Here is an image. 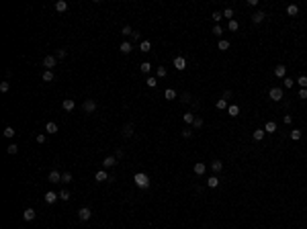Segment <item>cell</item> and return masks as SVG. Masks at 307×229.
<instances>
[{
  "instance_id": "cell-23",
  "label": "cell",
  "mask_w": 307,
  "mask_h": 229,
  "mask_svg": "<svg viewBox=\"0 0 307 229\" xmlns=\"http://www.w3.org/2000/svg\"><path fill=\"white\" fill-rule=\"evenodd\" d=\"M264 131H266V133H274V131H276V123H274V121H266Z\"/></svg>"
},
{
  "instance_id": "cell-8",
  "label": "cell",
  "mask_w": 307,
  "mask_h": 229,
  "mask_svg": "<svg viewBox=\"0 0 307 229\" xmlns=\"http://www.w3.org/2000/svg\"><path fill=\"white\" fill-rule=\"evenodd\" d=\"M47 180L51 182V184H57V182H61V174L57 172V170H51L49 176H47Z\"/></svg>"
},
{
  "instance_id": "cell-53",
  "label": "cell",
  "mask_w": 307,
  "mask_h": 229,
  "mask_svg": "<svg viewBox=\"0 0 307 229\" xmlns=\"http://www.w3.org/2000/svg\"><path fill=\"white\" fill-rule=\"evenodd\" d=\"M283 121H285L287 125H291V123H293V117H291V114H285V119H283Z\"/></svg>"
},
{
  "instance_id": "cell-19",
  "label": "cell",
  "mask_w": 307,
  "mask_h": 229,
  "mask_svg": "<svg viewBox=\"0 0 307 229\" xmlns=\"http://www.w3.org/2000/svg\"><path fill=\"white\" fill-rule=\"evenodd\" d=\"M23 219H25V221H33L35 219V211L33 209H25L23 211Z\"/></svg>"
},
{
  "instance_id": "cell-18",
  "label": "cell",
  "mask_w": 307,
  "mask_h": 229,
  "mask_svg": "<svg viewBox=\"0 0 307 229\" xmlns=\"http://www.w3.org/2000/svg\"><path fill=\"white\" fill-rule=\"evenodd\" d=\"M287 14H289V16H297V14H299V6H297V4H289V6H287Z\"/></svg>"
},
{
  "instance_id": "cell-42",
  "label": "cell",
  "mask_w": 307,
  "mask_h": 229,
  "mask_svg": "<svg viewBox=\"0 0 307 229\" xmlns=\"http://www.w3.org/2000/svg\"><path fill=\"white\" fill-rule=\"evenodd\" d=\"M223 16L232 20V19H233V8H225V10H223Z\"/></svg>"
},
{
  "instance_id": "cell-10",
  "label": "cell",
  "mask_w": 307,
  "mask_h": 229,
  "mask_svg": "<svg viewBox=\"0 0 307 229\" xmlns=\"http://www.w3.org/2000/svg\"><path fill=\"white\" fill-rule=\"evenodd\" d=\"M109 178H111V176L107 174L104 170H98V172H96V174H94V180H96V182H107V180H109Z\"/></svg>"
},
{
  "instance_id": "cell-12",
  "label": "cell",
  "mask_w": 307,
  "mask_h": 229,
  "mask_svg": "<svg viewBox=\"0 0 307 229\" xmlns=\"http://www.w3.org/2000/svg\"><path fill=\"white\" fill-rule=\"evenodd\" d=\"M61 107H64V111H68V113H70V111H74V107H76V102L72 100V98H66V100L61 102Z\"/></svg>"
},
{
  "instance_id": "cell-35",
  "label": "cell",
  "mask_w": 307,
  "mask_h": 229,
  "mask_svg": "<svg viewBox=\"0 0 307 229\" xmlns=\"http://www.w3.org/2000/svg\"><path fill=\"white\" fill-rule=\"evenodd\" d=\"M283 86H285V88H293L295 86V80H293V78H283Z\"/></svg>"
},
{
  "instance_id": "cell-50",
  "label": "cell",
  "mask_w": 307,
  "mask_h": 229,
  "mask_svg": "<svg viewBox=\"0 0 307 229\" xmlns=\"http://www.w3.org/2000/svg\"><path fill=\"white\" fill-rule=\"evenodd\" d=\"M182 137L191 139V137H192V129H182Z\"/></svg>"
},
{
  "instance_id": "cell-43",
  "label": "cell",
  "mask_w": 307,
  "mask_h": 229,
  "mask_svg": "<svg viewBox=\"0 0 307 229\" xmlns=\"http://www.w3.org/2000/svg\"><path fill=\"white\" fill-rule=\"evenodd\" d=\"M213 35H217V37H221V35H223V29H221V25H215V27H213Z\"/></svg>"
},
{
  "instance_id": "cell-44",
  "label": "cell",
  "mask_w": 307,
  "mask_h": 229,
  "mask_svg": "<svg viewBox=\"0 0 307 229\" xmlns=\"http://www.w3.org/2000/svg\"><path fill=\"white\" fill-rule=\"evenodd\" d=\"M121 33H123V35H125V37H127V35H133V29H131V27H129V25H125V27H123V29H121Z\"/></svg>"
},
{
  "instance_id": "cell-41",
  "label": "cell",
  "mask_w": 307,
  "mask_h": 229,
  "mask_svg": "<svg viewBox=\"0 0 307 229\" xmlns=\"http://www.w3.org/2000/svg\"><path fill=\"white\" fill-rule=\"evenodd\" d=\"M61 182H64V184L72 182V174H70V172H64V174H61Z\"/></svg>"
},
{
  "instance_id": "cell-27",
  "label": "cell",
  "mask_w": 307,
  "mask_h": 229,
  "mask_svg": "<svg viewBox=\"0 0 307 229\" xmlns=\"http://www.w3.org/2000/svg\"><path fill=\"white\" fill-rule=\"evenodd\" d=\"M227 113H229V117H238V114H239V107H238V104H232V107H227Z\"/></svg>"
},
{
  "instance_id": "cell-3",
  "label": "cell",
  "mask_w": 307,
  "mask_h": 229,
  "mask_svg": "<svg viewBox=\"0 0 307 229\" xmlns=\"http://www.w3.org/2000/svg\"><path fill=\"white\" fill-rule=\"evenodd\" d=\"M82 108H84V113H94V111H96V100L86 98V100H84V104H82Z\"/></svg>"
},
{
  "instance_id": "cell-6",
  "label": "cell",
  "mask_w": 307,
  "mask_h": 229,
  "mask_svg": "<svg viewBox=\"0 0 307 229\" xmlns=\"http://www.w3.org/2000/svg\"><path fill=\"white\" fill-rule=\"evenodd\" d=\"M174 67H176L178 72L186 70V60H184L182 55H176V57H174Z\"/></svg>"
},
{
  "instance_id": "cell-32",
  "label": "cell",
  "mask_w": 307,
  "mask_h": 229,
  "mask_svg": "<svg viewBox=\"0 0 307 229\" xmlns=\"http://www.w3.org/2000/svg\"><path fill=\"white\" fill-rule=\"evenodd\" d=\"M215 107H217L219 111H225V108H227V100H225V98H219V100L215 102Z\"/></svg>"
},
{
  "instance_id": "cell-9",
  "label": "cell",
  "mask_w": 307,
  "mask_h": 229,
  "mask_svg": "<svg viewBox=\"0 0 307 229\" xmlns=\"http://www.w3.org/2000/svg\"><path fill=\"white\" fill-rule=\"evenodd\" d=\"M102 166H104V168H113V166H117V158H115V155H107V158L102 160Z\"/></svg>"
},
{
  "instance_id": "cell-5",
  "label": "cell",
  "mask_w": 307,
  "mask_h": 229,
  "mask_svg": "<svg viewBox=\"0 0 307 229\" xmlns=\"http://www.w3.org/2000/svg\"><path fill=\"white\" fill-rule=\"evenodd\" d=\"M55 64H57V57H55V55H45V60H43V66H45V70H51V67H55Z\"/></svg>"
},
{
  "instance_id": "cell-4",
  "label": "cell",
  "mask_w": 307,
  "mask_h": 229,
  "mask_svg": "<svg viewBox=\"0 0 307 229\" xmlns=\"http://www.w3.org/2000/svg\"><path fill=\"white\" fill-rule=\"evenodd\" d=\"M90 217H92V211H90L88 207H82V209L78 211V219H80V221H88Z\"/></svg>"
},
{
  "instance_id": "cell-51",
  "label": "cell",
  "mask_w": 307,
  "mask_h": 229,
  "mask_svg": "<svg viewBox=\"0 0 307 229\" xmlns=\"http://www.w3.org/2000/svg\"><path fill=\"white\" fill-rule=\"evenodd\" d=\"M115 158H117V160H123V158H125V151H123V149H117V151H115Z\"/></svg>"
},
{
  "instance_id": "cell-28",
  "label": "cell",
  "mask_w": 307,
  "mask_h": 229,
  "mask_svg": "<svg viewBox=\"0 0 307 229\" xmlns=\"http://www.w3.org/2000/svg\"><path fill=\"white\" fill-rule=\"evenodd\" d=\"M53 78L55 76H53L51 70H45V72H43V82H53Z\"/></svg>"
},
{
  "instance_id": "cell-45",
  "label": "cell",
  "mask_w": 307,
  "mask_h": 229,
  "mask_svg": "<svg viewBox=\"0 0 307 229\" xmlns=\"http://www.w3.org/2000/svg\"><path fill=\"white\" fill-rule=\"evenodd\" d=\"M14 133H16V131H14L13 127H6V129H4V137H14Z\"/></svg>"
},
{
  "instance_id": "cell-36",
  "label": "cell",
  "mask_w": 307,
  "mask_h": 229,
  "mask_svg": "<svg viewBox=\"0 0 307 229\" xmlns=\"http://www.w3.org/2000/svg\"><path fill=\"white\" fill-rule=\"evenodd\" d=\"M16 151H19V145H14V143H10V145L6 147V154H8V155H14Z\"/></svg>"
},
{
  "instance_id": "cell-25",
  "label": "cell",
  "mask_w": 307,
  "mask_h": 229,
  "mask_svg": "<svg viewBox=\"0 0 307 229\" xmlns=\"http://www.w3.org/2000/svg\"><path fill=\"white\" fill-rule=\"evenodd\" d=\"M207 186H209V188H217L219 186V178L217 176H211V178L207 180Z\"/></svg>"
},
{
  "instance_id": "cell-48",
  "label": "cell",
  "mask_w": 307,
  "mask_h": 229,
  "mask_svg": "<svg viewBox=\"0 0 307 229\" xmlns=\"http://www.w3.org/2000/svg\"><path fill=\"white\" fill-rule=\"evenodd\" d=\"M211 19L215 20V23H219V20L223 19V13H213V14H211Z\"/></svg>"
},
{
  "instance_id": "cell-34",
  "label": "cell",
  "mask_w": 307,
  "mask_h": 229,
  "mask_svg": "<svg viewBox=\"0 0 307 229\" xmlns=\"http://www.w3.org/2000/svg\"><path fill=\"white\" fill-rule=\"evenodd\" d=\"M145 84H148L150 88H156V84H158V78H156V76H150V78L145 80Z\"/></svg>"
},
{
  "instance_id": "cell-37",
  "label": "cell",
  "mask_w": 307,
  "mask_h": 229,
  "mask_svg": "<svg viewBox=\"0 0 307 229\" xmlns=\"http://www.w3.org/2000/svg\"><path fill=\"white\" fill-rule=\"evenodd\" d=\"M295 82H297L301 88H307V76H299V78H297Z\"/></svg>"
},
{
  "instance_id": "cell-15",
  "label": "cell",
  "mask_w": 307,
  "mask_h": 229,
  "mask_svg": "<svg viewBox=\"0 0 307 229\" xmlns=\"http://www.w3.org/2000/svg\"><path fill=\"white\" fill-rule=\"evenodd\" d=\"M264 16H266V14L262 13V10H258V13L252 14V23H254V25H258V23H262V20H264Z\"/></svg>"
},
{
  "instance_id": "cell-21",
  "label": "cell",
  "mask_w": 307,
  "mask_h": 229,
  "mask_svg": "<svg viewBox=\"0 0 307 229\" xmlns=\"http://www.w3.org/2000/svg\"><path fill=\"white\" fill-rule=\"evenodd\" d=\"M264 135H266V131H264V129H256V131L252 133V137L256 139V141H262V139H264Z\"/></svg>"
},
{
  "instance_id": "cell-55",
  "label": "cell",
  "mask_w": 307,
  "mask_h": 229,
  "mask_svg": "<svg viewBox=\"0 0 307 229\" xmlns=\"http://www.w3.org/2000/svg\"><path fill=\"white\" fill-rule=\"evenodd\" d=\"M223 98H225V100H227V98H232V90H225V92H223Z\"/></svg>"
},
{
  "instance_id": "cell-1",
  "label": "cell",
  "mask_w": 307,
  "mask_h": 229,
  "mask_svg": "<svg viewBox=\"0 0 307 229\" xmlns=\"http://www.w3.org/2000/svg\"><path fill=\"white\" fill-rule=\"evenodd\" d=\"M133 182H135L137 188H148V186H150V176L143 174V172H137V174L133 176Z\"/></svg>"
},
{
  "instance_id": "cell-17",
  "label": "cell",
  "mask_w": 307,
  "mask_h": 229,
  "mask_svg": "<svg viewBox=\"0 0 307 229\" xmlns=\"http://www.w3.org/2000/svg\"><path fill=\"white\" fill-rule=\"evenodd\" d=\"M139 49H141L143 53H148V51H152V43L148 39H143V41H139Z\"/></svg>"
},
{
  "instance_id": "cell-40",
  "label": "cell",
  "mask_w": 307,
  "mask_h": 229,
  "mask_svg": "<svg viewBox=\"0 0 307 229\" xmlns=\"http://www.w3.org/2000/svg\"><path fill=\"white\" fill-rule=\"evenodd\" d=\"M219 49H221V51L229 49V41H227V39H221V41H219Z\"/></svg>"
},
{
  "instance_id": "cell-26",
  "label": "cell",
  "mask_w": 307,
  "mask_h": 229,
  "mask_svg": "<svg viewBox=\"0 0 307 229\" xmlns=\"http://www.w3.org/2000/svg\"><path fill=\"white\" fill-rule=\"evenodd\" d=\"M123 135H125V137H131V135H133V123H127V125L123 127Z\"/></svg>"
},
{
  "instance_id": "cell-7",
  "label": "cell",
  "mask_w": 307,
  "mask_h": 229,
  "mask_svg": "<svg viewBox=\"0 0 307 229\" xmlns=\"http://www.w3.org/2000/svg\"><path fill=\"white\" fill-rule=\"evenodd\" d=\"M57 198H60V194L53 192V190H47V192H45V202H47V205H53Z\"/></svg>"
},
{
  "instance_id": "cell-14",
  "label": "cell",
  "mask_w": 307,
  "mask_h": 229,
  "mask_svg": "<svg viewBox=\"0 0 307 229\" xmlns=\"http://www.w3.org/2000/svg\"><path fill=\"white\" fill-rule=\"evenodd\" d=\"M274 76H276V78H287V67L285 66H276L274 67Z\"/></svg>"
},
{
  "instance_id": "cell-20",
  "label": "cell",
  "mask_w": 307,
  "mask_h": 229,
  "mask_svg": "<svg viewBox=\"0 0 307 229\" xmlns=\"http://www.w3.org/2000/svg\"><path fill=\"white\" fill-rule=\"evenodd\" d=\"M211 170H213V172H221V170H223V162H221V160H213V162H211Z\"/></svg>"
},
{
  "instance_id": "cell-39",
  "label": "cell",
  "mask_w": 307,
  "mask_h": 229,
  "mask_svg": "<svg viewBox=\"0 0 307 229\" xmlns=\"http://www.w3.org/2000/svg\"><path fill=\"white\" fill-rule=\"evenodd\" d=\"M227 29H229V31H238V29H239L238 20H236V19H232V20H229V25H227Z\"/></svg>"
},
{
  "instance_id": "cell-49",
  "label": "cell",
  "mask_w": 307,
  "mask_h": 229,
  "mask_svg": "<svg viewBox=\"0 0 307 229\" xmlns=\"http://www.w3.org/2000/svg\"><path fill=\"white\" fill-rule=\"evenodd\" d=\"M55 57H57V60H64V57H66V49H57V51H55Z\"/></svg>"
},
{
  "instance_id": "cell-31",
  "label": "cell",
  "mask_w": 307,
  "mask_h": 229,
  "mask_svg": "<svg viewBox=\"0 0 307 229\" xmlns=\"http://www.w3.org/2000/svg\"><path fill=\"white\" fill-rule=\"evenodd\" d=\"M164 96H166V100H174V98H176V92H174L172 88H168V90L164 92Z\"/></svg>"
},
{
  "instance_id": "cell-52",
  "label": "cell",
  "mask_w": 307,
  "mask_h": 229,
  "mask_svg": "<svg viewBox=\"0 0 307 229\" xmlns=\"http://www.w3.org/2000/svg\"><path fill=\"white\" fill-rule=\"evenodd\" d=\"M299 98H307V88H301L299 90Z\"/></svg>"
},
{
  "instance_id": "cell-11",
  "label": "cell",
  "mask_w": 307,
  "mask_h": 229,
  "mask_svg": "<svg viewBox=\"0 0 307 229\" xmlns=\"http://www.w3.org/2000/svg\"><path fill=\"white\" fill-rule=\"evenodd\" d=\"M192 170H195V174H197V176H203L205 172H207V166H205L203 162H199V164H195V166H192Z\"/></svg>"
},
{
  "instance_id": "cell-22",
  "label": "cell",
  "mask_w": 307,
  "mask_h": 229,
  "mask_svg": "<svg viewBox=\"0 0 307 229\" xmlns=\"http://www.w3.org/2000/svg\"><path fill=\"white\" fill-rule=\"evenodd\" d=\"M166 76H168V70H166L164 66H158V70H156V78L160 80V78H166Z\"/></svg>"
},
{
  "instance_id": "cell-13",
  "label": "cell",
  "mask_w": 307,
  "mask_h": 229,
  "mask_svg": "<svg viewBox=\"0 0 307 229\" xmlns=\"http://www.w3.org/2000/svg\"><path fill=\"white\" fill-rule=\"evenodd\" d=\"M55 10H57V13H66V10H68V2H66V0H57V2H55Z\"/></svg>"
},
{
  "instance_id": "cell-16",
  "label": "cell",
  "mask_w": 307,
  "mask_h": 229,
  "mask_svg": "<svg viewBox=\"0 0 307 229\" xmlns=\"http://www.w3.org/2000/svg\"><path fill=\"white\" fill-rule=\"evenodd\" d=\"M45 133H49V135H55V133H57V125H55L53 121H49L47 125H45Z\"/></svg>"
},
{
  "instance_id": "cell-54",
  "label": "cell",
  "mask_w": 307,
  "mask_h": 229,
  "mask_svg": "<svg viewBox=\"0 0 307 229\" xmlns=\"http://www.w3.org/2000/svg\"><path fill=\"white\" fill-rule=\"evenodd\" d=\"M182 102H191V94H188V92H184V94H182Z\"/></svg>"
},
{
  "instance_id": "cell-29",
  "label": "cell",
  "mask_w": 307,
  "mask_h": 229,
  "mask_svg": "<svg viewBox=\"0 0 307 229\" xmlns=\"http://www.w3.org/2000/svg\"><path fill=\"white\" fill-rule=\"evenodd\" d=\"M182 119H184V123H188V125H192V123H195V119H197V117H195V114H192V113H184V114H182Z\"/></svg>"
},
{
  "instance_id": "cell-24",
  "label": "cell",
  "mask_w": 307,
  "mask_h": 229,
  "mask_svg": "<svg viewBox=\"0 0 307 229\" xmlns=\"http://www.w3.org/2000/svg\"><path fill=\"white\" fill-rule=\"evenodd\" d=\"M119 51H121V53H129L131 51V43L129 41H123L121 45H119Z\"/></svg>"
},
{
  "instance_id": "cell-47",
  "label": "cell",
  "mask_w": 307,
  "mask_h": 229,
  "mask_svg": "<svg viewBox=\"0 0 307 229\" xmlns=\"http://www.w3.org/2000/svg\"><path fill=\"white\" fill-rule=\"evenodd\" d=\"M192 127H195V129H201V127H203V119H201V117H197V119H195V123H192Z\"/></svg>"
},
{
  "instance_id": "cell-2",
  "label": "cell",
  "mask_w": 307,
  "mask_h": 229,
  "mask_svg": "<svg viewBox=\"0 0 307 229\" xmlns=\"http://www.w3.org/2000/svg\"><path fill=\"white\" fill-rule=\"evenodd\" d=\"M268 96H270L272 100H280V98H283V88H279V86H272L270 90H268Z\"/></svg>"
},
{
  "instance_id": "cell-38",
  "label": "cell",
  "mask_w": 307,
  "mask_h": 229,
  "mask_svg": "<svg viewBox=\"0 0 307 229\" xmlns=\"http://www.w3.org/2000/svg\"><path fill=\"white\" fill-rule=\"evenodd\" d=\"M57 194H60V198H61V201H70V198H72V194H70L68 190H60Z\"/></svg>"
},
{
  "instance_id": "cell-46",
  "label": "cell",
  "mask_w": 307,
  "mask_h": 229,
  "mask_svg": "<svg viewBox=\"0 0 307 229\" xmlns=\"http://www.w3.org/2000/svg\"><path fill=\"white\" fill-rule=\"evenodd\" d=\"M10 88V82H0V92H8Z\"/></svg>"
},
{
  "instance_id": "cell-30",
  "label": "cell",
  "mask_w": 307,
  "mask_h": 229,
  "mask_svg": "<svg viewBox=\"0 0 307 229\" xmlns=\"http://www.w3.org/2000/svg\"><path fill=\"white\" fill-rule=\"evenodd\" d=\"M139 70H141V74H150V70H152V64H150V61H143L141 66H139Z\"/></svg>"
},
{
  "instance_id": "cell-33",
  "label": "cell",
  "mask_w": 307,
  "mask_h": 229,
  "mask_svg": "<svg viewBox=\"0 0 307 229\" xmlns=\"http://www.w3.org/2000/svg\"><path fill=\"white\" fill-rule=\"evenodd\" d=\"M291 139H293V141H299L301 139V129H293V131H291Z\"/></svg>"
},
{
  "instance_id": "cell-56",
  "label": "cell",
  "mask_w": 307,
  "mask_h": 229,
  "mask_svg": "<svg viewBox=\"0 0 307 229\" xmlns=\"http://www.w3.org/2000/svg\"><path fill=\"white\" fill-rule=\"evenodd\" d=\"M37 143H45V135H37Z\"/></svg>"
}]
</instances>
